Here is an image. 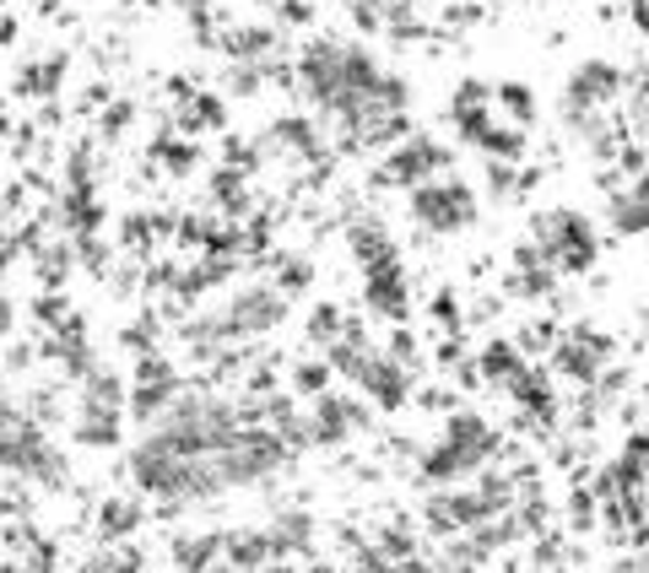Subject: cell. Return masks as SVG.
<instances>
[{
  "mask_svg": "<svg viewBox=\"0 0 649 573\" xmlns=\"http://www.w3.org/2000/svg\"><path fill=\"white\" fill-rule=\"evenodd\" d=\"M606 222H612L617 239H639V233H649V174L645 179H634L628 190H612V200H606Z\"/></svg>",
  "mask_w": 649,
  "mask_h": 573,
  "instance_id": "9",
  "label": "cell"
},
{
  "mask_svg": "<svg viewBox=\"0 0 649 573\" xmlns=\"http://www.w3.org/2000/svg\"><path fill=\"white\" fill-rule=\"evenodd\" d=\"M346 244H352V260L363 265V271H380V265H395V239H389V228L380 217H352L346 222Z\"/></svg>",
  "mask_w": 649,
  "mask_h": 573,
  "instance_id": "8",
  "label": "cell"
},
{
  "mask_svg": "<svg viewBox=\"0 0 649 573\" xmlns=\"http://www.w3.org/2000/svg\"><path fill=\"white\" fill-rule=\"evenodd\" d=\"M61 70H65V55H50V60H38V65H22L16 92H28V98H50V92L61 87Z\"/></svg>",
  "mask_w": 649,
  "mask_h": 573,
  "instance_id": "15",
  "label": "cell"
},
{
  "mask_svg": "<svg viewBox=\"0 0 649 573\" xmlns=\"http://www.w3.org/2000/svg\"><path fill=\"white\" fill-rule=\"evenodd\" d=\"M217 44H222L233 60L260 65L265 55H271V49H276V44H282V33H276V27H260V22H244V27H228Z\"/></svg>",
  "mask_w": 649,
  "mask_h": 573,
  "instance_id": "13",
  "label": "cell"
},
{
  "mask_svg": "<svg viewBox=\"0 0 649 573\" xmlns=\"http://www.w3.org/2000/svg\"><path fill=\"white\" fill-rule=\"evenodd\" d=\"M38 5H55V0H38Z\"/></svg>",
  "mask_w": 649,
  "mask_h": 573,
  "instance_id": "27",
  "label": "cell"
},
{
  "mask_svg": "<svg viewBox=\"0 0 649 573\" xmlns=\"http://www.w3.org/2000/svg\"><path fill=\"white\" fill-rule=\"evenodd\" d=\"M552 573H569V569H552Z\"/></svg>",
  "mask_w": 649,
  "mask_h": 573,
  "instance_id": "28",
  "label": "cell"
},
{
  "mask_svg": "<svg viewBox=\"0 0 649 573\" xmlns=\"http://www.w3.org/2000/svg\"><path fill=\"white\" fill-rule=\"evenodd\" d=\"M81 573H141V558L135 552H92Z\"/></svg>",
  "mask_w": 649,
  "mask_h": 573,
  "instance_id": "21",
  "label": "cell"
},
{
  "mask_svg": "<svg viewBox=\"0 0 649 573\" xmlns=\"http://www.w3.org/2000/svg\"><path fill=\"white\" fill-rule=\"evenodd\" d=\"M530 244L547 255L552 271H563V276H580L590 271L595 260H601V233H595V222L584 217V211H541L536 222H530Z\"/></svg>",
  "mask_w": 649,
  "mask_h": 573,
  "instance_id": "1",
  "label": "cell"
},
{
  "mask_svg": "<svg viewBox=\"0 0 649 573\" xmlns=\"http://www.w3.org/2000/svg\"><path fill=\"white\" fill-rule=\"evenodd\" d=\"M411 217L428 233H465L476 222V190L460 179H428L411 190Z\"/></svg>",
  "mask_w": 649,
  "mask_h": 573,
  "instance_id": "3",
  "label": "cell"
},
{
  "mask_svg": "<svg viewBox=\"0 0 649 573\" xmlns=\"http://www.w3.org/2000/svg\"><path fill=\"white\" fill-rule=\"evenodd\" d=\"M471 363H476V374H482V379L509 384L519 368H525V352H519L515 335H493V341H487V346H482V352H476Z\"/></svg>",
  "mask_w": 649,
  "mask_h": 573,
  "instance_id": "12",
  "label": "cell"
},
{
  "mask_svg": "<svg viewBox=\"0 0 649 573\" xmlns=\"http://www.w3.org/2000/svg\"><path fill=\"white\" fill-rule=\"evenodd\" d=\"M76 439L92 449H109L120 444V406H109V400H87L81 395V411H76Z\"/></svg>",
  "mask_w": 649,
  "mask_h": 573,
  "instance_id": "10",
  "label": "cell"
},
{
  "mask_svg": "<svg viewBox=\"0 0 649 573\" xmlns=\"http://www.w3.org/2000/svg\"><path fill=\"white\" fill-rule=\"evenodd\" d=\"M341 330H346V315H341L336 304H320V309L309 315V341H315V346H330V341H341Z\"/></svg>",
  "mask_w": 649,
  "mask_h": 573,
  "instance_id": "20",
  "label": "cell"
},
{
  "mask_svg": "<svg viewBox=\"0 0 649 573\" xmlns=\"http://www.w3.org/2000/svg\"><path fill=\"white\" fill-rule=\"evenodd\" d=\"M217 315H222V324H228L233 341H239V335H271V330L287 319V298H282L276 287H239Z\"/></svg>",
  "mask_w": 649,
  "mask_h": 573,
  "instance_id": "4",
  "label": "cell"
},
{
  "mask_svg": "<svg viewBox=\"0 0 649 573\" xmlns=\"http://www.w3.org/2000/svg\"><path fill=\"white\" fill-rule=\"evenodd\" d=\"M374 417H369V406L363 400H346V395H315V417H309V439L320 449H336L346 444L352 433H363Z\"/></svg>",
  "mask_w": 649,
  "mask_h": 573,
  "instance_id": "5",
  "label": "cell"
},
{
  "mask_svg": "<svg viewBox=\"0 0 649 573\" xmlns=\"http://www.w3.org/2000/svg\"><path fill=\"white\" fill-rule=\"evenodd\" d=\"M363 304L380 319H389V324H400V319L411 315V287H406L400 260H395V265H380V271H363Z\"/></svg>",
  "mask_w": 649,
  "mask_h": 573,
  "instance_id": "6",
  "label": "cell"
},
{
  "mask_svg": "<svg viewBox=\"0 0 649 573\" xmlns=\"http://www.w3.org/2000/svg\"><path fill=\"white\" fill-rule=\"evenodd\" d=\"M141 530V504H130V498H103L98 504V536L114 547V541H125Z\"/></svg>",
  "mask_w": 649,
  "mask_h": 573,
  "instance_id": "14",
  "label": "cell"
},
{
  "mask_svg": "<svg viewBox=\"0 0 649 573\" xmlns=\"http://www.w3.org/2000/svg\"><path fill=\"white\" fill-rule=\"evenodd\" d=\"M265 536H271V558H293V552H309L315 519H309L304 509H282L271 525H265Z\"/></svg>",
  "mask_w": 649,
  "mask_h": 573,
  "instance_id": "11",
  "label": "cell"
},
{
  "mask_svg": "<svg viewBox=\"0 0 649 573\" xmlns=\"http://www.w3.org/2000/svg\"><path fill=\"white\" fill-rule=\"evenodd\" d=\"M304 287H315V265H309L304 255L276 260V293H282V298H298Z\"/></svg>",
  "mask_w": 649,
  "mask_h": 573,
  "instance_id": "17",
  "label": "cell"
},
{
  "mask_svg": "<svg viewBox=\"0 0 649 573\" xmlns=\"http://www.w3.org/2000/svg\"><path fill=\"white\" fill-rule=\"evenodd\" d=\"M454 168V152L444 141H433V135H406L400 146H389V157L380 163V185H395V190H417V185H428V179H439V174H450Z\"/></svg>",
  "mask_w": 649,
  "mask_h": 573,
  "instance_id": "2",
  "label": "cell"
},
{
  "mask_svg": "<svg viewBox=\"0 0 649 573\" xmlns=\"http://www.w3.org/2000/svg\"><path fill=\"white\" fill-rule=\"evenodd\" d=\"M358 389H363L380 411H400V406L411 400V368H400L395 357L374 352V357H369V368L358 374Z\"/></svg>",
  "mask_w": 649,
  "mask_h": 573,
  "instance_id": "7",
  "label": "cell"
},
{
  "mask_svg": "<svg viewBox=\"0 0 649 573\" xmlns=\"http://www.w3.org/2000/svg\"><path fill=\"white\" fill-rule=\"evenodd\" d=\"M519 352H552L558 346V324L552 319H536V324H525V335H515Z\"/></svg>",
  "mask_w": 649,
  "mask_h": 573,
  "instance_id": "22",
  "label": "cell"
},
{
  "mask_svg": "<svg viewBox=\"0 0 649 573\" xmlns=\"http://www.w3.org/2000/svg\"><path fill=\"white\" fill-rule=\"evenodd\" d=\"M282 16H287V22H309L315 11H309V0H282Z\"/></svg>",
  "mask_w": 649,
  "mask_h": 573,
  "instance_id": "26",
  "label": "cell"
},
{
  "mask_svg": "<svg viewBox=\"0 0 649 573\" xmlns=\"http://www.w3.org/2000/svg\"><path fill=\"white\" fill-rule=\"evenodd\" d=\"M493 98L504 103V114H509L519 130L536 120V92H530V87H519V81H498V87H493Z\"/></svg>",
  "mask_w": 649,
  "mask_h": 573,
  "instance_id": "18",
  "label": "cell"
},
{
  "mask_svg": "<svg viewBox=\"0 0 649 573\" xmlns=\"http://www.w3.org/2000/svg\"><path fill=\"white\" fill-rule=\"evenodd\" d=\"M428 315L439 319L444 330H465V319H460V298H454L450 287H439V293H433V304H428Z\"/></svg>",
  "mask_w": 649,
  "mask_h": 573,
  "instance_id": "23",
  "label": "cell"
},
{
  "mask_svg": "<svg viewBox=\"0 0 649 573\" xmlns=\"http://www.w3.org/2000/svg\"><path fill=\"white\" fill-rule=\"evenodd\" d=\"M152 157H157V163H163L168 174H190V168H195V157H200V152H195L190 141H174V135H163V141L152 146Z\"/></svg>",
  "mask_w": 649,
  "mask_h": 573,
  "instance_id": "19",
  "label": "cell"
},
{
  "mask_svg": "<svg viewBox=\"0 0 649 573\" xmlns=\"http://www.w3.org/2000/svg\"><path fill=\"white\" fill-rule=\"evenodd\" d=\"M130 120H135V103H125V98H120V103H109V114L98 120V130H103L109 141H120V130H125Z\"/></svg>",
  "mask_w": 649,
  "mask_h": 573,
  "instance_id": "25",
  "label": "cell"
},
{
  "mask_svg": "<svg viewBox=\"0 0 649 573\" xmlns=\"http://www.w3.org/2000/svg\"><path fill=\"white\" fill-rule=\"evenodd\" d=\"M330 379H336V374H330V363H324V357H298V363H293V374H287V389L315 400V395H324V389H330Z\"/></svg>",
  "mask_w": 649,
  "mask_h": 573,
  "instance_id": "16",
  "label": "cell"
},
{
  "mask_svg": "<svg viewBox=\"0 0 649 573\" xmlns=\"http://www.w3.org/2000/svg\"><path fill=\"white\" fill-rule=\"evenodd\" d=\"M417 406H422V411H454V406H460V395H454V389H444V384H428V389H417Z\"/></svg>",
  "mask_w": 649,
  "mask_h": 573,
  "instance_id": "24",
  "label": "cell"
}]
</instances>
